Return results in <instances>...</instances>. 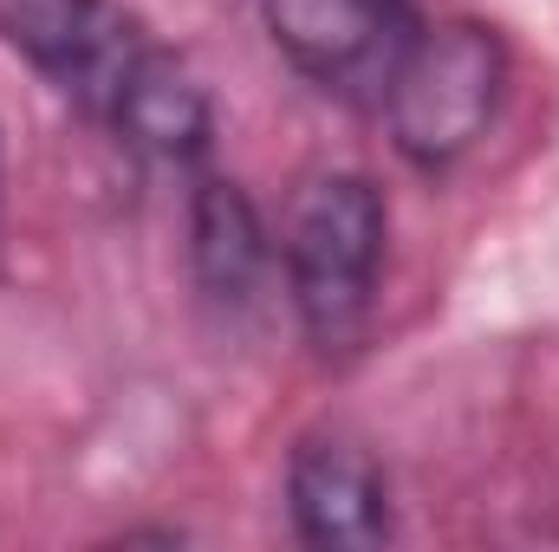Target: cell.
Masks as SVG:
<instances>
[{
	"mask_svg": "<svg viewBox=\"0 0 559 552\" xmlns=\"http://www.w3.org/2000/svg\"><path fill=\"white\" fill-rule=\"evenodd\" d=\"M286 292L312 345L345 351L378 305V267H384V195L358 169L312 176L286 221Z\"/></svg>",
	"mask_w": 559,
	"mask_h": 552,
	"instance_id": "6da1fadb",
	"label": "cell"
},
{
	"mask_svg": "<svg viewBox=\"0 0 559 552\" xmlns=\"http://www.w3.org/2000/svg\"><path fill=\"white\" fill-rule=\"evenodd\" d=\"M274 46L325 92L378 105L391 65L404 59L417 13L411 0H261Z\"/></svg>",
	"mask_w": 559,
	"mask_h": 552,
	"instance_id": "277c9868",
	"label": "cell"
},
{
	"mask_svg": "<svg viewBox=\"0 0 559 552\" xmlns=\"http://www.w3.org/2000/svg\"><path fill=\"white\" fill-rule=\"evenodd\" d=\"M508 85V52L488 26L475 20H436L417 26L404 59L391 65L378 111L391 124V143L423 176L455 169L475 143L488 137Z\"/></svg>",
	"mask_w": 559,
	"mask_h": 552,
	"instance_id": "7a4b0ae2",
	"label": "cell"
},
{
	"mask_svg": "<svg viewBox=\"0 0 559 552\" xmlns=\"http://www.w3.org/2000/svg\"><path fill=\"white\" fill-rule=\"evenodd\" d=\"M98 124L124 143L131 156L169 163V169L202 163V149L215 137V111H209L202 79L176 52H163L156 39L138 52V65L124 72V85H118V98H111V111Z\"/></svg>",
	"mask_w": 559,
	"mask_h": 552,
	"instance_id": "8992f818",
	"label": "cell"
},
{
	"mask_svg": "<svg viewBox=\"0 0 559 552\" xmlns=\"http://www.w3.org/2000/svg\"><path fill=\"white\" fill-rule=\"evenodd\" d=\"M0 39L92 118L111 111L124 72L150 46V33L111 0H0Z\"/></svg>",
	"mask_w": 559,
	"mask_h": 552,
	"instance_id": "3957f363",
	"label": "cell"
},
{
	"mask_svg": "<svg viewBox=\"0 0 559 552\" xmlns=\"http://www.w3.org/2000/svg\"><path fill=\"white\" fill-rule=\"evenodd\" d=\"M189 261L209 299L222 305H248L267 274H274V241H267V221L261 208L248 202L241 182H222L209 176L189 202Z\"/></svg>",
	"mask_w": 559,
	"mask_h": 552,
	"instance_id": "52a82bcc",
	"label": "cell"
},
{
	"mask_svg": "<svg viewBox=\"0 0 559 552\" xmlns=\"http://www.w3.org/2000/svg\"><path fill=\"white\" fill-rule=\"evenodd\" d=\"M286 514H293V533L306 547L325 552L378 547L391 533V488H384L378 455L358 435H338V429L306 435L286 461Z\"/></svg>",
	"mask_w": 559,
	"mask_h": 552,
	"instance_id": "5b68a950",
	"label": "cell"
}]
</instances>
